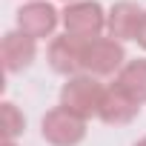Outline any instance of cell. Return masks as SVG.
<instances>
[{
	"label": "cell",
	"instance_id": "1",
	"mask_svg": "<svg viewBox=\"0 0 146 146\" xmlns=\"http://www.w3.org/2000/svg\"><path fill=\"white\" fill-rule=\"evenodd\" d=\"M103 98H106V86L92 75H75L60 89V106H66L69 112H75L83 120L100 115Z\"/></svg>",
	"mask_w": 146,
	"mask_h": 146
},
{
	"label": "cell",
	"instance_id": "2",
	"mask_svg": "<svg viewBox=\"0 0 146 146\" xmlns=\"http://www.w3.org/2000/svg\"><path fill=\"white\" fill-rule=\"evenodd\" d=\"M126 63V52L123 43L115 37H98L83 43V57H80V75H92V78H109L117 75Z\"/></svg>",
	"mask_w": 146,
	"mask_h": 146
},
{
	"label": "cell",
	"instance_id": "3",
	"mask_svg": "<svg viewBox=\"0 0 146 146\" xmlns=\"http://www.w3.org/2000/svg\"><path fill=\"white\" fill-rule=\"evenodd\" d=\"M63 29L69 37H75L80 43H89V40H98L100 32L106 29V15L100 9V3L95 0H78V3H66L63 15Z\"/></svg>",
	"mask_w": 146,
	"mask_h": 146
},
{
	"label": "cell",
	"instance_id": "4",
	"mask_svg": "<svg viewBox=\"0 0 146 146\" xmlns=\"http://www.w3.org/2000/svg\"><path fill=\"white\" fill-rule=\"evenodd\" d=\"M40 135L52 146H78L86 137V120L78 117L75 112H69L66 106H54L43 115Z\"/></svg>",
	"mask_w": 146,
	"mask_h": 146
},
{
	"label": "cell",
	"instance_id": "5",
	"mask_svg": "<svg viewBox=\"0 0 146 146\" xmlns=\"http://www.w3.org/2000/svg\"><path fill=\"white\" fill-rule=\"evenodd\" d=\"M57 9L52 3H43V0H32V3L20 6L17 12V29L23 35H29L32 40H43V37H52L54 29H57Z\"/></svg>",
	"mask_w": 146,
	"mask_h": 146
},
{
	"label": "cell",
	"instance_id": "6",
	"mask_svg": "<svg viewBox=\"0 0 146 146\" xmlns=\"http://www.w3.org/2000/svg\"><path fill=\"white\" fill-rule=\"evenodd\" d=\"M35 54H37V40H32L20 29L6 32L3 40H0V60H3V69L9 75H17V72L29 69L35 63Z\"/></svg>",
	"mask_w": 146,
	"mask_h": 146
},
{
	"label": "cell",
	"instance_id": "7",
	"mask_svg": "<svg viewBox=\"0 0 146 146\" xmlns=\"http://www.w3.org/2000/svg\"><path fill=\"white\" fill-rule=\"evenodd\" d=\"M80 57H83V43L80 40L69 37V35L52 37L46 60H49V66L57 72V75H66V78L80 75Z\"/></svg>",
	"mask_w": 146,
	"mask_h": 146
},
{
	"label": "cell",
	"instance_id": "8",
	"mask_svg": "<svg viewBox=\"0 0 146 146\" xmlns=\"http://www.w3.org/2000/svg\"><path fill=\"white\" fill-rule=\"evenodd\" d=\"M140 20H143V9L137 3H132V0H120V3H115L112 12L106 15L109 37H115V40H135L137 29H140Z\"/></svg>",
	"mask_w": 146,
	"mask_h": 146
},
{
	"label": "cell",
	"instance_id": "9",
	"mask_svg": "<svg viewBox=\"0 0 146 146\" xmlns=\"http://www.w3.org/2000/svg\"><path fill=\"white\" fill-rule=\"evenodd\" d=\"M117 92H123L126 98H132L135 103H146V57H137V60H126L123 69L115 75V83H112Z\"/></svg>",
	"mask_w": 146,
	"mask_h": 146
},
{
	"label": "cell",
	"instance_id": "10",
	"mask_svg": "<svg viewBox=\"0 0 146 146\" xmlns=\"http://www.w3.org/2000/svg\"><path fill=\"white\" fill-rule=\"evenodd\" d=\"M137 112H140V103H135L132 98H126L123 92H117L115 86H109L98 117L103 123H109V126H126V123H132L137 117Z\"/></svg>",
	"mask_w": 146,
	"mask_h": 146
},
{
	"label": "cell",
	"instance_id": "11",
	"mask_svg": "<svg viewBox=\"0 0 146 146\" xmlns=\"http://www.w3.org/2000/svg\"><path fill=\"white\" fill-rule=\"evenodd\" d=\"M0 112H3V137H6V140H15L17 135H23L26 117H23V112H20L12 100H6Z\"/></svg>",
	"mask_w": 146,
	"mask_h": 146
},
{
	"label": "cell",
	"instance_id": "12",
	"mask_svg": "<svg viewBox=\"0 0 146 146\" xmlns=\"http://www.w3.org/2000/svg\"><path fill=\"white\" fill-rule=\"evenodd\" d=\"M135 40L140 43V49H146V12H143V20H140V29H137V37Z\"/></svg>",
	"mask_w": 146,
	"mask_h": 146
},
{
	"label": "cell",
	"instance_id": "13",
	"mask_svg": "<svg viewBox=\"0 0 146 146\" xmlns=\"http://www.w3.org/2000/svg\"><path fill=\"white\" fill-rule=\"evenodd\" d=\"M3 146H17V143L15 140H3Z\"/></svg>",
	"mask_w": 146,
	"mask_h": 146
},
{
	"label": "cell",
	"instance_id": "14",
	"mask_svg": "<svg viewBox=\"0 0 146 146\" xmlns=\"http://www.w3.org/2000/svg\"><path fill=\"white\" fill-rule=\"evenodd\" d=\"M135 146H146V137H143V140H137V143H135Z\"/></svg>",
	"mask_w": 146,
	"mask_h": 146
},
{
	"label": "cell",
	"instance_id": "15",
	"mask_svg": "<svg viewBox=\"0 0 146 146\" xmlns=\"http://www.w3.org/2000/svg\"><path fill=\"white\" fill-rule=\"evenodd\" d=\"M66 3H78V0H66Z\"/></svg>",
	"mask_w": 146,
	"mask_h": 146
},
{
	"label": "cell",
	"instance_id": "16",
	"mask_svg": "<svg viewBox=\"0 0 146 146\" xmlns=\"http://www.w3.org/2000/svg\"><path fill=\"white\" fill-rule=\"evenodd\" d=\"M29 3H32V0H29Z\"/></svg>",
	"mask_w": 146,
	"mask_h": 146
}]
</instances>
